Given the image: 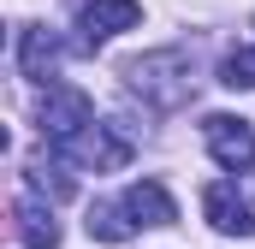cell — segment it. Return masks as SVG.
<instances>
[{"mask_svg":"<svg viewBox=\"0 0 255 249\" xmlns=\"http://www.w3.org/2000/svg\"><path fill=\"white\" fill-rule=\"evenodd\" d=\"M220 83L226 89H255V48H232L220 65Z\"/></svg>","mask_w":255,"mask_h":249,"instance_id":"8fae6325","label":"cell"},{"mask_svg":"<svg viewBox=\"0 0 255 249\" xmlns=\"http://www.w3.org/2000/svg\"><path fill=\"white\" fill-rule=\"evenodd\" d=\"M65 60V48H60V36L54 30H42V24H30L24 36H18V65H24V77H36V83H48L54 71H60Z\"/></svg>","mask_w":255,"mask_h":249,"instance_id":"ba28073f","label":"cell"},{"mask_svg":"<svg viewBox=\"0 0 255 249\" xmlns=\"http://www.w3.org/2000/svg\"><path fill=\"white\" fill-rule=\"evenodd\" d=\"M54 154H60L65 166H77V172H119V166L130 160V142L113 130V124H83L77 136L54 142Z\"/></svg>","mask_w":255,"mask_h":249,"instance_id":"7a4b0ae2","label":"cell"},{"mask_svg":"<svg viewBox=\"0 0 255 249\" xmlns=\"http://www.w3.org/2000/svg\"><path fill=\"white\" fill-rule=\"evenodd\" d=\"M202 214H208V226L220 238H255V196H244L232 178L202 190Z\"/></svg>","mask_w":255,"mask_h":249,"instance_id":"277c9868","label":"cell"},{"mask_svg":"<svg viewBox=\"0 0 255 249\" xmlns=\"http://www.w3.org/2000/svg\"><path fill=\"white\" fill-rule=\"evenodd\" d=\"M202 142H208V154L226 172H250L255 166V124L238 119V113H208L202 119Z\"/></svg>","mask_w":255,"mask_h":249,"instance_id":"3957f363","label":"cell"},{"mask_svg":"<svg viewBox=\"0 0 255 249\" xmlns=\"http://www.w3.org/2000/svg\"><path fill=\"white\" fill-rule=\"evenodd\" d=\"M83 226H89V238H95V244H125L130 232H142V226L130 220V208H125V202H95Z\"/></svg>","mask_w":255,"mask_h":249,"instance_id":"30bf717a","label":"cell"},{"mask_svg":"<svg viewBox=\"0 0 255 249\" xmlns=\"http://www.w3.org/2000/svg\"><path fill=\"white\" fill-rule=\"evenodd\" d=\"M12 220H18V238L30 249H54L60 244V220H54V208H48L36 190H18V196H12Z\"/></svg>","mask_w":255,"mask_h":249,"instance_id":"52a82bcc","label":"cell"},{"mask_svg":"<svg viewBox=\"0 0 255 249\" xmlns=\"http://www.w3.org/2000/svg\"><path fill=\"white\" fill-rule=\"evenodd\" d=\"M119 202L130 208V220H136V226H172V220H178V202H172L166 190L154 184V178H142V184H130L125 196H119Z\"/></svg>","mask_w":255,"mask_h":249,"instance_id":"9c48e42d","label":"cell"},{"mask_svg":"<svg viewBox=\"0 0 255 249\" xmlns=\"http://www.w3.org/2000/svg\"><path fill=\"white\" fill-rule=\"evenodd\" d=\"M125 77H130V89H136L142 101H154V107H184V101H190V89H196V77H190V54H184V48L142 54V60H130V65H125Z\"/></svg>","mask_w":255,"mask_h":249,"instance_id":"6da1fadb","label":"cell"},{"mask_svg":"<svg viewBox=\"0 0 255 249\" xmlns=\"http://www.w3.org/2000/svg\"><path fill=\"white\" fill-rule=\"evenodd\" d=\"M142 24V6L136 0H83L77 6V30H83V48L107 42V36H125Z\"/></svg>","mask_w":255,"mask_h":249,"instance_id":"8992f818","label":"cell"},{"mask_svg":"<svg viewBox=\"0 0 255 249\" xmlns=\"http://www.w3.org/2000/svg\"><path fill=\"white\" fill-rule=\"evenodd\" d=\"M83 124H95L89 95L71 89V83H48V95H42V136H48V142H65V136H77Z\"/></svg>","mask_w":255,"mask_h":249,"instance_id":"5b68a950","label":"cell"}]
</instances>
